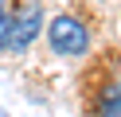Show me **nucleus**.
<instances>
[{"label":"nucleus","instance_id":"nucleus-1","mask_svg":"<svg viewBox=\"0 0 121 117\" xmlns=\"http://www.w3.org/2000/svg\"><path fill=\"white\" fill-rule=\"evenodd\" d=\"M47 39H51V51H59V55H82L90 47V31L74 16H55L47 27Z\"/></svg>","mask_w":121,"mask_h":117},{"label":"nucleus","instance_id":"nucleus-2","mask_svg":"<svg viewBox=\"0 0 121 117\" xmlns=\"http://www.w3.org/2000/svg\"><path fill=\"white\" fill-rule=\"evenodd\" d=\"M39 27H43V16H39V8H27L24 16L8 20V31H4L0 47H4V51H27V47L35 43V35H39Z\"/></svg>","mask_w":121,"mask_h":117},{"label":"nucleus","instance_id":"nucleus-3","mask_svg":"<svg viewBox=\"0 0 121 117\" xmlns=\"http://www.w3.org/2000/svg\"><path fill=\"white\" fill-rule=\"evenodd\" d=\"M102 117H121V82L105 94V101H102Z\"/></svg>","mask_w":121,"mask_h":117},{"label":"nucleus","instance_id":"nucleus-4","mask_svg":"<svg viewBox=\"0 0 121 117\" xmlns=\"http://www.w3.org/2000/svg\"><path fill=\"white\" fill-rule=\"evenodd\" d=\"M4 31H8V16H4V0H0V39H4Z\"/></svg>","mask_w":121,"mask_h":117}]
</instances>
